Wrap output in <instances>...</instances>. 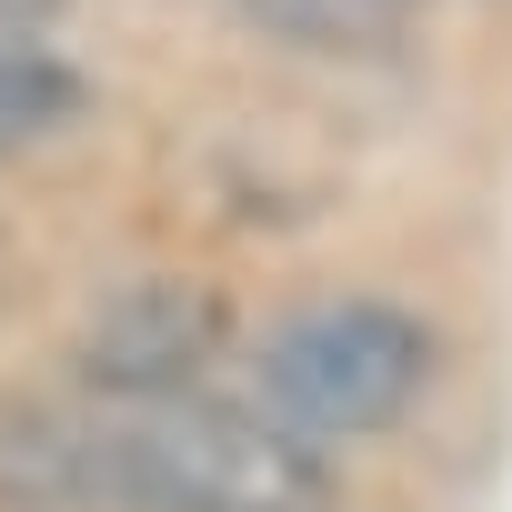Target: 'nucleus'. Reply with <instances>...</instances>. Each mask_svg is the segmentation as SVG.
I'll return each mask as SVG.
<instances>
[{
  "instance_id": "nucleus-1",
  "label": "nucleus",
  "mask_w": 512,
  "mask_h": 512,
  "mask_svg": "<svg viewBox=\"0 0 512 512\" xmlns=\"http://www.w3.org/2000/svg\"><path fill=\"white\" fill-rule=\"evenodd\" d=\"M71 472L111 512H342L332 462L272 422L211 392H131L71 432Z\"/></svg>"
},
{
  "instance_id": "nucleus-2",
  "label": "nucleus",
  "mask_w": 512,
  "mask_h": 512,
  "mask_svg": "<svg viewBox=\"0 0 512 512\" xmlns=\"http://www.w3.org/2000/svg\"><path fill=\"white\" fill-rule=\"evenodd\" d=\"M432 372V332L392 302H312L262 342V412L302 442L392 432Z\"/></svg>"
},
{
  "instance_id": "nucleus-3",
  "label": "nucleus",
  "mask_w": 512,
  "mask_h": 512,
  "mask_svg": "<svg viewBox=\"0 0 512 512\" xmlns=\"http://www.w3.org/2000/svg\"><path fill=\"white\" fill-rule=\"evenodd\" d=\"M221 342V292L201 282H131L91 312L81 332V382L131 402V392H181Z\"/></svg>"
},
{
  "instance_id": "nucleus-4",
  "label": "nucleus",
  "mask_w": 512,
  "mask_h": 512,
  "mask_svg": "<svg viewBox=\"0 0 512 512\" xmlns=\"http://www.w3.org/2000/svg\"><path fill=\"white\" fill-rule=\"evenodd\" d=\"M241 11L302 51H382L422 21V0H241Z\"/></svg>"
},
{
  "instance_id": "nucleus-5",
  "label": "nucleus",
  "mask_w": 512,
  "mask_h": 512,
  "mask_svg": "<svg viewBox=\"0 0 512 512\" xmlns=\"http://www.w3.org/2000/svg\"><path fill=\"white\" fill-rule=\"evenodd\" d=\"M61 111H71V71L41 61V51H21V41H0V151L41 141Z\"/></svg>"
}]
</instances>
